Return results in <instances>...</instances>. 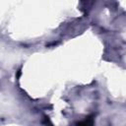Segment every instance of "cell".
<instances>
[{
    "instance_id": "cell-1",
    "label": "cell",
    "mask_w": 126,
    "mask_h": 126,
    "mask_svg": "<svg viewBox=\"0 0 126 126\" xmlns=\"http://www.w3.org/2000/svg\"><path fill=\"white\" fill-rule=\"evenodd\" d=\"M94 125V116H88L87 118H85L83 121L79 122V124L77 126H93Z\"/></svg>"
}]
</instances>
